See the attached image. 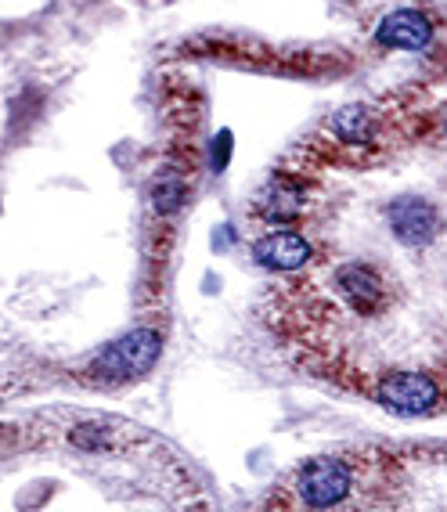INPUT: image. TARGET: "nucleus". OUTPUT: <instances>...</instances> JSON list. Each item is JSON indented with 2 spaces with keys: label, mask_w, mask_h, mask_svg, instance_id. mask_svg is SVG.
I'll use <instances>...</instances> for the list:
<instances>
[{
  "label": "nucleus",
  "mask_w": 447,
  "mask_h": 512,
  "mask_svg": "<svg viewBox=\"0 0 447 512\" xmlns=\"http://www.w3.org/2000/svg\"><path fill=\"white\" fill-rule=\"evenodd\" d=\"M397 462L386 455H318L307 458L292 473L282 476L267 498V509H339V505H365L361 494L393 491V473Z\"/></svg>",
  "instance_id": "obj_1"
},
{
  "label": "nucleus",
  "mask_w": 447,
  "mask_h": 512,
  "mask_svg": "<svg viewBox=\"0 0 447 512\" xmlns=\"http://www.w3.org/2000/svg\"><path fill=\"white\" fill-rule=\"evenodd\" d=\"M166 347V332L156 325H137L127 336H119L116 343H109L105 350L87 361L80 383L98 386V390H119V386L141 383L156 361L163 357Z\"/></svg>",
  "instance_id": "obj_2"
},
{
  "label": "nucleus",
  "mask_w": 447,
  "mask_h": 512,
  "mask_svg": "<svg viewBox=\"0 0 447 512\" xmlns=\"http://www.w3.org/2000/svg\"><path fill=\"white\" fill-rule=\"evenodd\" d=\"M447 383L437 372H422V368H404V372H386L372 383V401L383 412L397 419H426L440 412L447 404Z\"/></svg>",
  "instance_id": "obj_3"
},
{
  "label": "nucleus",
  "mask_w": 447,
  "mask_h": 512,
  "mask_svg": "<svg viewBox=\"0 0 447 512\" xmlns=\"http://www.w3.org/2000/svg\"><path fill=\"white\" fill-rule=\"evenodd\" d=\"M332 289L339 293L343 307L361 321L383 318L393 303H397V296H401V289H397L390 271L379 264H368V260H347V264H339L336 271H332Z\"/></svg>",
  "instance_id": "obj_4"
},
{
  "label": "nucleus",
  "mask_w": 447,
  "mask_h": 512,
  "mask_svg": "<svg viewBox=\"0 0 447 512\" xmlns=\"http://www.w3.org/2000/svg\"><path fill=\"white\" fill-rule=\"evenodd\" d=\"M192 199V163L184 159H166L159 166L152 181H148V224H152V249H170V235H174L177 220L188 210Z\"/></svg>",
  "instance_id": "obj_5"
},
{
  "label": "nucleus",
  "mask_w": 447,
  "mask_h": 512,
  "mask_svg": "<svg viewBox=\"0 0 447 512\" xmlns=\"http://www.w3.org/2000/svg\"><path fill=\"white\" fill-rule=\"evenodd\" d=\"M390 127V116L383 109H375L368 101H354V105H343L329 116V123L318 130L321 148L318 152H329V148H339V152H368L375 156V145L383 138V130Z\"/></svg>",
  "instance_id": "obj_6"
},
{
  "label": "nucleus",
  "mask_w": 447,
  "mask_h": 512,
  "mask_svg": "<svg viewBox=\"0 0 447 512\" xmlns=\"http://www.w3.org/2000/svg\"><path fill=\"white\" fill-rule=\"evenodd\" d=\"M386 224L390 235L408 249H426L433 246L444 231V213L422 195H404V199L386 206Z\"/></svg>",
  "instance_id": "obj_7"
},
{
  "label": "nucleus",
  "mask_w": 447,
  "mask_h": 512,
  "mask_svg": "<svg viewBox=\"0 0 447 512\" xmlns=\"http://www.w3.org/2000/svg\"><path fill=\"white\" fill-rule=\"evenodd\" d=\"M437 37V19L422 8H393L372 33V40L383 51H429Z\"/></svg>",
  "instance_id": "obj_8"
},
{
  "label": "nucleus",
  "mask_w": 447,
  "mask_h": 512,
  "mask_svg": "<svg viewBox=\"0 0 447 512\" xmlns=\"http://www.w3.org/2000/svg\"><path fill=\"white\" fill-rule=\"evenodd\" d=\"M311 206V188L300 181V177H285L274 174L271 181L260 188V195L253 199L249 213L253 220H264V224H274V228H285L292 220H300Z\"/></svg>",
  "instance_id": "obj_9"
},
{
  "label": "nucleus",
  "mask_w": 447,
  "mask_h": 512,
  "mask_svg": "<svg viewBox=\"0 0 447 512\" xmlns=\"http://www.w3.org/2000/svg\"><path fill=\"white\" fill-rule=\"evenodd\" d=\"M314 256H318V249H314L311 238L300 235V231H292L289 224L260 235L253 246V260L264 267V271H274V275H300Z\"/></svg>",
  "instance_id": "obj_10"
},
{
  "label": "nucleus",
  "mask_w": 447,
  "mask_h": 512,
  "mask_svg": "<svg viewBox=\"0 0 447 512\" xmlns=\"http://www.w3.org/2000/svg\"><path fill=\"white\" fill-rule=\"evenodd\" d=\"M444 130H447V116H444Z\"/></svg>",
  "instance_id": "obj_11"
}]
</instances>
